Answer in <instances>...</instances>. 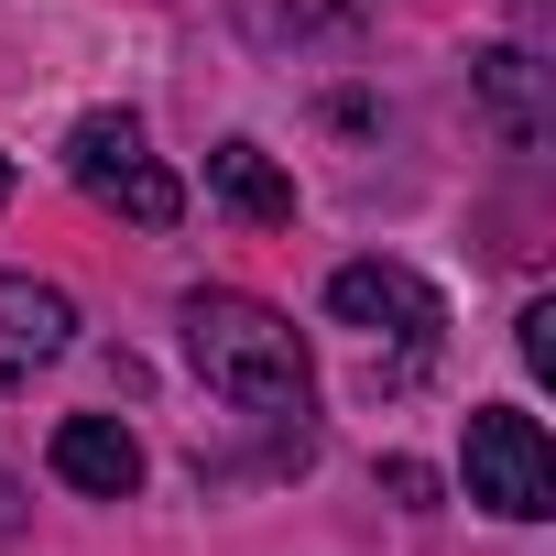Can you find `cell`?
<instances>
[{
	"mask_svg": "<svg viewBox=\"0 0 556 556\" xmlns=\"http://www.w3.org/2000/svg\"><path fill=\"white\" fill-rule=\"evenodd\" d=\"M186 361L218 404L240 415H273V426H295L306 415V339L273 317L262 295H229V285H197L186 295Z\"/></svg>",
	"mask_w": 556,
	"mask_h": 556,
	"instance_id": "cell-1",
	"label": "cell"
},
{
	"mask_svg": "<svg viewBox=\"0 0 556 556\" xmlns=\"http://www.w3.org/2000/svg\"><path fill=\"white\" fill-rule=\"evenodd\" d=\"M66 175H77L99 207L142 218V229H175V218H186V186L142 153V121H131V110H88V121L66 131Z\"/></svg>",
	"mask_w": 556,
	"mask_h": 556,
	"instance_id": "cell-2",
	"label": "cell"
},
{
	"mask_svg": "<svg viewBox=\"0 0 556 556\" xmlns=\"http://www.w3.org/2000/svg\"><path fill=\"white\" fill-rule=\"evenodd\" d=\"M469 502L502 523H545L556 513V447L523 404H469Z\"/></svg>",
	"mask_w": 556,
	"mask_h": 556,
	"instance_id": "cell-3",
	"label": "cell"
},
{
	"mask_svg": "<svg viewBox=\"0 0 556 556\" xmlns=\"http://www.w3.org/2000/svg\"><path fill=\"white\" fill-rule=\"evenodd\" d=\"M328 317H339V328H371V339H404L415 361L447 339L437 285H426V273H404V262H339V273H328Z\"/></svg>",
	"mask_w": 556,
	"mask_h": 556,
	"instance_id": "cell-4",
	"label": "cell"
},
{
	"mask_svg": "<svg viewBox=\"0 0 556 556\" xmlns=\"http://www.w3.org/2000/svg\"><path fill=\"white\" fill-rule=\"evenodd\" d=\"M66 339H77V306L55 285H34V273H0V393L45 361H66Z\"/></svg>",
	"mask_w": 556,
	"mask_h": 556,
	"instance_id": "cell-5",
	"label": "cell"
},
{
	"mask_svg": "<svg viewBox=\"0 0 556 556\" xmlns=\"http://www.w3.org/2000/svg\"><path fill=\"white\" fill-rule=\"evenodd\" d=\"M55 480L88 491V502H131L142 491V437L121 415H66L55 426Z\"/></svg>",
	"mask_w": 556,
	"mask_h": 556,
	"instance_id": "cell-6",
	"label": "cell"
},
{
	"mask_svg": "<svg viewBox=\"0 0 556 556\" xmlns=\"http://www.w3.org/2000/svg\"><path fill=\"white\" fill-rule=\"evenodd\" d=\"M207 197H218L229 218H251V229H295V175L273 164L262 142H218V153H207Z\"/></svg>",
	"mask_w": 556,
	"mask_h": 556,
	"instance_id": "cell-7",
	"label": "cell"
},
{
	"mask_svg": "<svg viewBox=\"0 0 556 556\" xmlns=\"http://www.w3.org/2000/svg\"><path fill=\"white\" fill-rule=\"evenodd\" d=\"M480 88H491V121H502L513 142H545V99H534V55H523V45H491V55H480Z\"/></svg>",
	"mask_w": 556,
	"mask_h": 556,
	"instance_id": "cell-8",
	"label": "cell"
},
{
	"mask_svg": "<svg viewBox=\"0 0 556 556\" xmlns=\"http://www.w3.org/2000/svg\"><path fill=\"white\" fill-rule=\"evenodd\" d=\"M382 491H393L404 513H437V469H415V458H382Z\"/></svg>",
	"mask_w": 556,
	"mask_h": 556,
	"instance_id": "cell-9",
	"label": "cell"
},
{
	"mask_svg": "<svg viewBox=\"0 0 556 556\" xmlns=\"http://www.w3.org/2000/svg\"><path fill=\"white\" fill-rule=\"evenodd\" d=\"M523 371H534V382L556 371V306H523Z\"/></svg>",
	"mask_w": 556,
	"mask_h": 556,
	"instance_id": "cell-10",
	"label": "cell"
},
{
	"mask_svg": "<svg viewBox=\"0 0 556 556\" xmlns=\"http://www.w3.org/2000/svg\"><path fill=\"white\" fill-rule=\"evenodd\" d=\"M0 534H23V480L0 469Z\"/></svg>",
	"mask_w": 556,
	"mask_h": 556,
	"instance_id": "cell-11",
	"label": "cell"
},
{
	"mask_svg": "<svg viewBox=\"0 0 556 556\" xmlns=\"http://www.w3.org/2000/svg\"><path fill=\"white\" fill-rule=\"evenodd\" d=\"M0 207H12V164H0Z\"/></svg>",
	"mask_w": 556,
	"mask_h": 556,
	"instance_id": "cell-12",
	"label": "cell"
}]
</instances>
